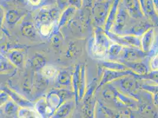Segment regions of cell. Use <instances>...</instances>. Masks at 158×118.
<instances>
[{"label":"cell","mask_w":158,"mask_h":118,"mask_svg":"<svg viewBox=\"0 0 158 118\" xmlns=\"http://www.w3.org/2000/svg\"><path fill=\"white\" fill-rule=\"evenodd\" d=\"M19 118H43L35 111L29 108H21L19 111Z\"/></svg>","instance_id":"obj_1"},{"label":"cell","mask_w":158,"mask_h":118,"mask_svg":"<svg viewBox=\"0 0 158 118\" xmlns=\"http://www.w3.org/2000/svg\"><path fill=\"white\" fill-rule=\"evenodd\" d=\"M28 1L33 5H38L41 2V0H28Z\"/></svg>","instance_id":"obj_2"}]
</instances>
